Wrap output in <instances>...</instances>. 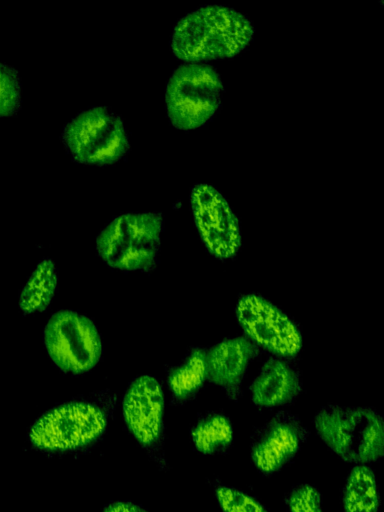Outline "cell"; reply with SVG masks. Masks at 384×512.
I'll use <instances>...</instances> for the list:
<instances>
[{"instance_id":"obj_13","label":"cell","mask_w":384,"mask_h":512,"mask_svg":"<svg viewBox=\"0 0 384 512\" xmlns=\"http://www.w3.org/2000/svg\"><path fill=\"white\" fill-rule=\"evenodd\" d=\"M299 391L300 382L297 374L278 359H269L251 385L252 400L261 407L287 404Z\"/></svg>"},{"instance_id":"obj_7","label":"cell","mask_w":384,"mask_h":512,"mask_svg":"<svg viewBox=\"0 0 384 512\" xmlns=\"http://www.w3.org/2000/svg\"><path fill=\"white\" fill-rule=\"evenodd\" d=\"M105 426L106 417L98 407L82 402L68 403L42 415L33 424L29 437L39 448L75 449L98 438Z\"/></svg>"},{"instance_id":"obj_14","label":"cell","mask_w":384,"mask_h":512,"mask_svg":"<svg viewBox=\"0 0 384 512\" xmlns=\"http://www.w3.org/2000/svg\"><path fill=\"white\" fill-rule=\"evenodd\" d=\"M345 512H378L379 492L373 471L365 465L355 466L344 490Z\"/></svg>"},{"instance_id":"obj_4","label":"cell","mask_w":384,"mask_h":512,"mask_svg":"<svg viewBox=\"0 0 384 512\" xmlns=\"http://www.w3.org/2000/svg\"><path fill=\"white\" fill-rule=\"evenodd\" d=\"M162 224L161 215L156 213L118 216L98 236L97 250L112 267L151 269L156 261Z\"/></svg>"},{"instance_id":"obj_10","label":"cell","mask_w":384,"mask_h":512,"mask_svg":"<svg viewBox=\"0 0 384 512\" xmlns=\"http://www.w3.org/2000/svg\"><path fill=\"white\" fill-rule=\"evenodd\" d=\"M305 430L292 415L281 413L257 433L251 446V457L263 473L280 470L300 449Z\"/></svg>"},{"instance_id":"obj_3","label":"cell","mask_w":384,"mask_h":512,"mask_svg":"<svg viewBox=\"0 0 384 512\" xmlns=\"http://www.w3.org/2000/svg\"><path fill=\"white\" fill-rule=\"evenodd\" d=\"M222 91V80L212 66L204 63L178 66L165 91L170 122L182 130L206 125L220 107Z\"/></svg>"},{"instance_id":"obj_19","label":"cell","mask_w":384,"mask_h":512,"mask_svg":"<svg viewBox=\"0 0 384 512\" xmlns=\"http://www.w3.org/2000/svg\"><path fill=\"white\" fill-rule=\"evenodd\" d=\"M216 495L224 512H267L256 499L235 488L219 487Z\"/></svg>"},{"instance_id":"obj_17","label":"cell","mask_w":384,"mask_h":512,"mask_svg":"<svg viewBox=\"0 0 384 512\" xmlns=\"http://www.w3.org/2000/svg\"><path fill=\"white\" fill-rule=\"evenodd\" d=\"M207 377L206 352L194 349L186 362L171 371L169 385L175 396L186 398L193 394Z\"/></svg>"},{"instance_id":"obj_21","label":"cell","mask_w":384,"mask_h":512,"mask_svg":"<svg viewBox=\"0 0 384 512\" xmlns=\"http://www.w3.org/2000/svg\"><path fill=\"white\" fill-rule=\"evenodd\" d=\"M103 512H147L141 507L126 501L113 502L106 506Z\"/></svg>"},{"instance_id":"obj_8","label":"cell","mask_w":384,"mask_h":512,"mask_svg":"<svg viewBox=\"0 0 384 512\" xmlns=\"http://www.w3.org/2000/svg\"><path fill=\"white\" fill-rule=\"evenodd\" d=\"M191 207L200 235L212 254L233 256L241 244L239 221L226 198L212 185L192 187Z\"/></svg>"},{"instance_id":"obj_6","label":"cell","mask_w":384,"mask_h":512,"mask_svg":"<svg viewBox=\"0 0 384 512\" xmlns=\"http://www.w3.org/2000/svg\"><path fill=\"white\" fill-rule=\"evenodd\" d=\"M44 342L54 363L63 371L82 373L101 355V341L94 324L73 311H59L48 321Z\"/></svg>"},{"instance_id":"obj_2","label":"cell","mask_w":384,"mask_h":512,"mask_svg":"<svg viewBox=\"0 0 384 512\" xmlns=\"http://www.w3.org/2000/svg\"><path fill=\"white\" fill-rule=\"evenodd\" d=\"M320 438L342 459L367 463L383 456L384 427L370 408L329 406L315 417Z\"/></svg>"},{"instance_id":"obj_18","label":"cell","mask_w":384,"mask_h":512,"mask_svg":"<svg viewBox=\"0 0 384 512\" xmlns=\"http://www.w3.org/2000/svg\"><path fill=\"white\" fill-rule=\"evenodd\" d=\"M21 105V83L15 69L0 63V117L10 116Z\"/></svg>"},{"instance_id":"obj_11","label":"cell","mask_w":384,"mask_h":512,"mask_svg":"<svg viewBox=\"0 0 384 512\" xmlns=\"http://www.w3.org/2000/svg\"><path fill=\"white\" fill-rule=\"evenodd\" d=\"M164 398L158 381L148 375L134 380L125 394L123 415L125 422L143 445L156 442L162 430Z\"/></svg>"},{"instance_id":"obj_15","label":"cell","mask_w":384,"mask_h":512,"mask_svg":"<svg viewBox=\"0 0 384 512\" xmlns=\"http://www.w3.org/2000/svg\"><path fill=\"white\" fill-rule=\"evenodd\" d=\"M57 284V273L50 259L41 261L24 286L20 308L26 313L44 310L50 303Z\"/></svg>"},{"instance_id":"obj_9","label":"cell","mask_w":384,"mask_h":512,"mask_svg":"<svg viewBox=\"0 0 384 512\" xmlns=\"http://www.w3.org/2000/svg\"><path fill=\"white\" fill-rule=\"evenodd\" d=\"M245 333L270 352L288 357L301 348V335L294 323L277 307L257 295L242 297L236 308Z\"/></svg>"},{"instance_id":"obj_12","label":"cell","mask_w":384,"mask_h":512,"mask_svg":"<svg viewBox=\"0 0 384 512\" xmlns=\"http://www.w3.org/2000/svg\"><path fill=\"white\" fill-rule=\"evenodd\" d=\"M255 354V346L245 338L224 340L206 353L207 377L224 388L230 398H235L245 370Z\"/></svg>"},{"instance_id":"obj_5","label":"cell","mask_w":384,"mask_h":512,"mask_svg":"<svg viewBox=\"0 0 384 512\" xmlns=\"http://www.w3.org/2000/svg\"><path fill=\"white\" fill-rule=\"evenodd\" d=\"M62 139L72 158L84 164H111L122 159L129 149L121 119L104 107L76 116L65 126Z\"/></svg>"},{"instance_id":"obj_1","label":"cell","mask_w":384,"mask_h":512,"mask_svg":"<svg viewBox=\"0 0 384 512\" xmlns=\"http://www.w3.org/2000/svg\"><path fill=\"white\" fill-rule=\"evenodd\" d=\"M253 34V24L244 14L223 5H206L176 23L171 49L188 63L227 58L240 53Z\"/></svg>"},{"instance_id":"obj_20","label":"cell","mask_w":384,"mask_h":512,"mask_svg":"<svg viewBox=\"0 0 384 512\" xmlns=\"http://www.w3.org/2000/svg\"><path fill=\"white\" fill-rule=\"evenodd\" d=\"M290 512H322L321 495L311 485L294 488L288 497Z\"/></svg>"},{"instance_id":"obj_16","label":"cell","mask_w":384,"mask_h":512,"mask_svg":"<svg viewBox=\"0 0 384 512\" xmlns=\"http://www.w3.org/2000/svg\"><path fill=\"white\" fill-rule=\"evenodd\" d=\"M192 438L195 447L204 454H213L227 448L233 438L229 419L213 414L202 419L193 429Z\"/></svg>"}]
</instances>
